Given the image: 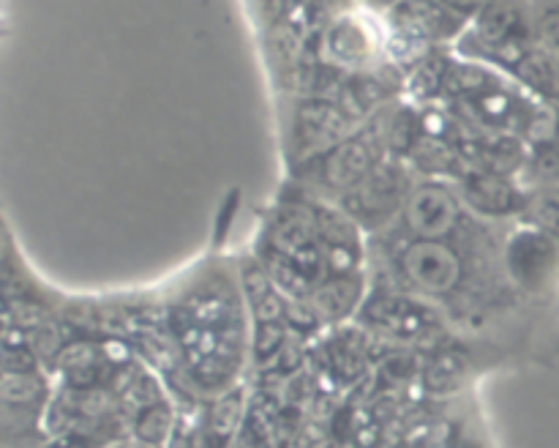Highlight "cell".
<instances>
[{
	"label": "cell",
	"instance_id": "6da1fadb",
	"mask_svg": "<svg viewBox=\"0 0 559 448\" xmlns=\"http://www.w3.org/2000/svg\"><path fill=\"white\" fill-rule=\"evenodd\" d=\"M246 300L227 284H202L169 311V337L191 380L205 391L224 393L238 386L235 372L243 364Z\"/></svg>",
	"mask_w": 559,
	"mask_h": 448
},
{
	"label": "cell",
	"instance_id": "7a4b0ae2",
	"mask_svg": "<svg viewBox=\"0 0 559 448\" xmlns=\"http://www.w3.org/2000/svg\"><path fill=\"white\" fill-rule=\"evenodd\" d=\"M413 186L402 158L385 156L353 191L338 200V208L360 229H380L391 224L393 216H402Z\"/></svg>",
	"mask_w": 559,
	"mask_h": 448
},
{
	"label": "cell",
	"instance_id": "3957f363",
	"mask_svg": "<svg viewBox=\"0 0 559 448\" xmlns=\"http://www.w3.org/2000/svg\"><path fill=\"white\" fill-rule=\"evenodd\" d=\"M385 145H382L380 134H377L374 126L364 131H355L347 140L338 142L336 148H331L328 153H322L320 158H311V162L300 164V169L306 173V180L314 184L317 189L333 191L342 200L347 191H353L377 164L385 158Z\"/></svg>",
	"mask_w": 559,
	"mask_h": 448
},
{
	"label": "cell",
	"instance_id": "277c9868",
	"mask_svg": "<svg viewBox=\"0 0 559 448\" xmlns=\"http://www.w3.org/2000/svg\"><path fill=\"white\" fill-rule=\"evenodd\" d=\"M396 271L409 290L426 298H448L464 282V257L451 240H407L396 255Z\"/></svg>",
	"mask_w": 559,
	"mask_h": 448
},
{
	"label": "cell",
	"instance_id": "5b68a950",
	"mask_svg": "<svg viewBox=\"0 0 559 448\" xmlns=\"http://www.w3.org/2000/svg\"><path fill=\"white\" fill-rule=\"evenodd\" d=\"M353 120L355 118L342 107V102L325 96L300 98L293 113V123H289V162L300 167L311 158H320L322 153L355 134Z\"/></svg>",
	"mask_w": 559,
	"mask_h": 448
},
{
	"label": "cell",
	"instance_id": "8992f818",
	"mask_svg": "<svg viewBox=\"0 0 559 448\" xmlns=\"http://www.w3.org/2000/svg\"><path fill=\"white\" fill-rule=\"evenodd\" d=\"M464 202L442 180H420L404 202V227L415 240H448L462 224Z\"/></svg>",
	"mask_w": 559,
	"mask_h": 448
},
{
	"label": "cell",
	"instance_id": "52a82bcc",
	"mask_svg": "<svg viewBox=\"0 0 559 448\" xmlns=\"http://www.w3.org/2000/svg\"><path fill=\"white\" fill-rule=\"evenodd\" d=\"M502 262L516 287L538 293L549 287L559 271V238L533 227H516L508 235Z\"/></svg>",
	"mask_w": 559,
	"mask_h": 448
},
{
	"label": "cell",
	"instance_id": "ba28073f",
	"mask_svg": "<svg viewBox=\"0 0 559 448\" xmlns=\"http://www.w3.org/2000/svg\"><path fill=\"white\" fill-rule=\"evenodd\" d=\"M360 317L374 331L391 333L402 342H415V339L431 337L437 331L435 311L407 295H374L364 304Z\"/></svg>",
	"mask_w": 559,
	"mask_h": 448
},
{
	"label": "cell",
	"instance_id": "9c48e42d",
	"mask_svg": "<svg viewBox=\"0 0 559 448\" xmlns=\"http://www.w3.org/2000/svg\"><path fill=\"white\" fill-rule=\"evenodd\" d=\"M527 191L530 189H524L513 175L486 173V169H473L459 180L464 208L484 219H519L524 202H527Z\"/></svg>",
	"mask_w": 559,
	"mask_h": 448
},
{
	"label": "cell",
	"instance_id": "30bf717a",
	"mask_svg": "<svg viewBox=\"0 0 559 448\" xmlns=\"http://www.w3.org/2000/svg\"><path fill=\"white\" fill-rule=\"evenodd\" d=\"M314 233L320 240L325 276L358 273L364 262V238L360 227L342 211V208H317Z\"/></svg>",
	"mask_w": 559,
	"mask_h": 448
},
{
	"label": "cell",
	"instance_id": "8fae6325",
	"mask_svg": "<svg viewBox=\"0 0 559 448\" xmlns=\"http://www.w3.org/2000/svg\"><path fill=\"white\" fill-rule=\"evenodd\" d=\"M366 300H369L366 298V276L364 271H358L342 273V276H325L311 290L304 304L320 320V326H325V322H344L355 311L364 309Z\"/></svg>",
	"mask_w": 559,
	"mask_h": 448
},
{
	"label": "cell",
	"instance_id": "7c38bea8",
	"mask_svg": "<svg viewBox=\"0 0 559 448\" xmlns=\"http://www.w3.org/2000/svg\"><path fill=\"white\" fill-rule=\"evenodd\" d=\"M325 55L331 58V69H360L369 63L374 52V42L364 22L336 20L325 33Z\"/></svg>",
	"mask_w": 559,
	"mask_h": 448
},
{
	"label": "cell",
	"instance_id": "4fadbf2b",
	"mask_svg": "<svg viewBox=\"0 0 559 448\" xmlns=\"http://www.w3.org/2000/svg\"><path fill=\"white\" fill-rule=\"evenodd\" d=\"M246 418V388L233 386L224 393L213 397V404L207 408L205 426H202V435H205L207 448H227L229 443L238 440L240 429H243Z\"/></svg>",
	"mask_w": 559,
	"mask_h": 448
},
{
	"label": "cell",
	"instance_id": "5bb4252c",
	"mask_svg": "<svg viewBox=\"0 0 559 448\" xmlns=\"http://www.w3.org/2000/svg\"><path fill=\"white\" fill-rule=\"evenodd\" d=\"M178 413L167 397L145 404L129 415V435L153 448H167L178 432Z\"/></svg>",
	"mask_w": 559,
	"mask_h": 448
},
{
	"label": "cell",
	"instance_id": "9a60e30c",
	"mask_svg": "<svg viewBox=\"0 0 559 448\" xmlns=\"http://www.w3.org/2000/svg\"><path fill=\"white\" fill-rule=\"evenodd\" d=\"M522 227L540 229L559 238V186H533L519 216Z\"/></svg>",
	"mask_w": 559,
	"mask_h": 448
},
{
	"label": "cell",
	"instance_id": "2e32d148",
	"mask_svg": "<svg viewBox=\"0 0 559 448\" xmlns=\"http://www.w3.org/2000/svg\"><path fill=\"white\" fill-rule=\"evenodd\" d=\"M522 175L533 186H559V140L530 148Z\"/></svg>",
	"mask_w": 559,
	"mask_h": 448
},
{
	"label": "cell",
	"instance_id": "e0dca14e",
	"mask_svg": "<svg viewBox=\"0 0 559 448\" xmlns=\"http://www.w3.org/2000/svg\"><path fill=\"white\" fill-rule=\"evenodd\" d=\"M535 44L559 63V3L533 9Z\"/></svg>",
	"mask_w": 559,
	"mask_h": 448
},
{
	"label": "cell",
	"instance_id": "ac0fdd59",
	"mask_svg": "<svg viewBox=\"0 0 559 448\" xmlns=\"http://www.w3.org/2000/svg\"><path fill=\"white\" fill-rule=\"evenodd\" d=\"M98 448H153V446H145V443L134 440L131 435H123V437H118V440H109V443H104V446H98Z\"/></svg>",
	"mask_w": 559,
	"mask_h": 448
},
{
	"label": "cell",
	"instance_id": "d6986e66",
	"mask_svg": "<svg viewBox=\"0 0 559 448\" xmlns=\"http://www.w3.org/2000/svg\"><path fill=\"white\" fill-rule=\"evenodd\" d=\"M464 448H475V446H464Z\"/></svg>",
	"mask_w": 559,
	"mask_h": 448
}]
</instances>
